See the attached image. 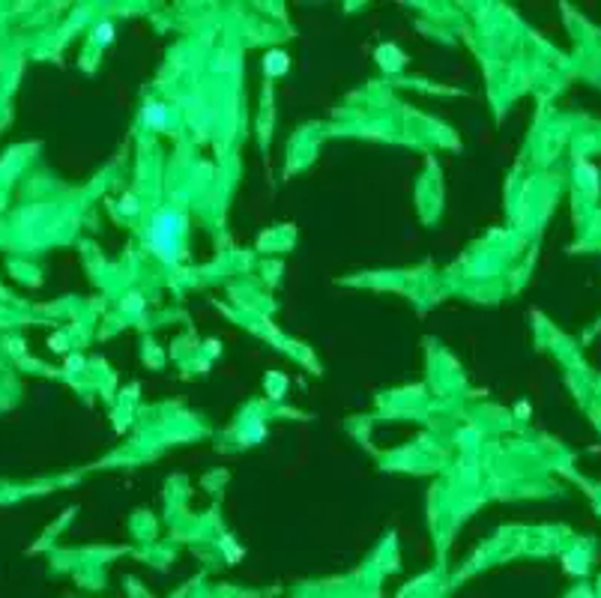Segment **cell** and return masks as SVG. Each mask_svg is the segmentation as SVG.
Returning a JSON list of instances; mask_svg holds the SVG:
<instances>
[{
	"instance_id": "cell-3",
	"label": "cell",
	"mask_w": 601,
	"mask_h": 598,
	"mask_svg": "<svg viewBox=\"0 0 601 598\" xmlns=\"http://www.w3.org/2000/svg\"><path fill=\"white\" fill-rule=\"evenodd\" d=\"M287 69V57L281 51H273L269 57H266V72L269 75H281V72Z\"/></svg>"
},
{
	"instance_id": "cell-4",
	"label": "cell",
	"mask_w": 601,
	"mask_h": 598,
	"mask_svg": "<svg viewBox=\"0 0 601 598\" xmlns=\"http://www.w3.org/2000/svg\"><path fill=\"white\" fill-rule=\"evenodd\" d=\"M111 36H114V27H111V24L96 27V39H99V42H111Z\"/></svg>"
},
{
	"instance_id": "cell-1",
	"label": "cell",
	"mask_w": 601,
	"mask_h": 598,
	"mask_svg": "<svg viewBox=\"0 0 601 598\" xmlns=\"http://www.w3.org/2000/svg\"><path fill=\"white\" fill-rule=\"evenodd\" d=\"M180 233H183V222L173 210H162L156 215L153 230H150V243H153L156 254L162 261H177V248H180Z\"/></svg>"
},
{
	"instance_id": "cell-2",
	"label": "cell",
	"mask_w": 601,
	"mask_h": 598,
	"mask_svg": "<svg viewBox=\"0 0 601 598\" xmlns=\"http://www.w3.org/2000/svg\"><path fill=\"white\" fill-rule=\"evenodd\" d=\"M144 120H147V126H165L168 111H165L162 105H147L144 108Z\"/></svg>"
}]
</instances>
